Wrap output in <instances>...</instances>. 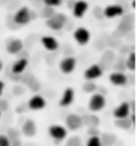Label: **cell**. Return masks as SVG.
<instances>
[{"label":"cell","instance_id":"6da1fadb","mask_svg":"<svg viewBox=\"0 0 137 146\" xmlns=\"http://www.w3.org/2000/svg\"><path fill=\"white\" fill-rule=\"evenodd\" d=\"M68 22L67 15L63 13H54L50 17L46 18V26L54 30V31H59L65 26V24Z\"/></svg>","mask_w":137,"mask_h":146},{"label":"cell","instance_id":"7a4b0ae2","mask_svg":"<svg viewBox=\"0 0 137 146\" xmlns=\"http://www.w3.org/2000/svg\"><path fill=\"white\" fill-rule=\"evenodd\" d=\"M32 21V12L28 7L19 8L13 15V22L18 26H25Z\"/></svg>","mask_w":137,"mask_h":146},{"label":"cell","instance_id":"3957f363","mask_svg":"<svg viewBox=\"0 0 137 146\" xmlns=\"http://www.w3.org/2000/svg\"><path fill=\"white\" fill-rule=\"evenodd\" d=\"M106 105V98L104 95H102L101 92H93L92 96L89 99V103H88V108L89 110L96 113V112H100L105 108Z\"/></svg>","mask_w":137,"mask_h":146},{"label":"cell","instance_id":"277c9868","mask_svg":"<svg viewBox=\"0 0 137 146\" xmlns=\"http://www.w3.org/2000/svg\"><path fill=\"white\" fill-rule=\"evenodd\" d=\"M48 134L55 141L61 142L68 135V129L61 125H50L48 127Z\"/></svg>","mask_w":137,"mask_h":146},{"label":"cell","instance_id":"5b68a950","mask_svg":"<svg viewBox=\"0 0 137 146\" xmlns=\"http://www.w3.org/2000/svg\"><path fill=\"white\" fill-rule=\"evenodd\" d=\"M73 38L75 42L78 43L79 45H86L89 43L91 39V33L85 27H78L76 28L73 32Z\"/></svg>","mask_w":137,"mask_h":146},{"label":"cell","instance_id":"8992f818","mask_svg":"<svg viewBox=\"0 0 137 146\" xmlns=\"http://www.w3.org/2000/svg\"><path fill=\"white\" fill-rule=\"evenodd\" d=\"M76 64H77V60H76L75 57H73V56H67V57H64L63 59L60 61V71L63 74H71L75 70V68H76Z\"/></svg>","mask_w":137,"mask_h":146},{"label":"cell","instance_id":"52a82bcc","mask_svg":"<svg viewBox=\"0 0 137 146\" xmlns=\"http://www.w3.org/2000/svg\"><path fill=\"white\" fill-rule=\"evenodd\" d=\"M132 113V110H131V105L130 102H121L120 104L114 110L113 115L116 119H121V118H126L130 116V114Z\"/></svg>","mask_w":137,"mask_h":146},{"label":"cell","instance_id":"ba28073f","mask_svg":"<svg viewBox=\"0 0 137 146\" xmlns=\"http://www.w3.org/2000/svg\"><path fill=\"white\" fill-rule=\"evenodd\" d=\"M103 75V69L100 64H91L90 67H88L85 72H84V78L87 81H94L96 78H101Z\"/></svg>","mask_w":137,"mask_h":146},{"label":"cell","instance_id":"9c48e42d","mask_svg":"<svg viewBox=\"0 0 137 146\" xmlns=\"http://www.w3.org/2000/svg\"><path fill=\"white\" fill-rule=\"evenodd\" d=\"M88 10H89V3L86 0H77L74 2L73 8H72V13H73L74 17L82 18L87 13Z\"/></svg>","mask_w":137,"mask_h":146},{"label":"cell","instance_id":"30bf717a","mask_svg":"<svg viewBox=\"0 0 137 146\" xmlns=\"http://www.w3.org/2000/svg\"><path fill=\"white\" fill-rule=\"evenodd\" d=\"M124 13V9L120 5H108L103 10V14L106 18H115L122 16Z\"/></svg>","mask_w":137,"mask_h":146},{"label":"cell","instance_id":"8fae6325","mask_svg":"<svg viewBox=\"0 0 137 146\" xmlns=\"http://www.w3.org/2000/svg\"><path fill=\"white\" fill-rule=\"evenodd\" d=\"M65 126L70 130H77L82 127V116L77 114H68L65 117Z\"/></svg>","mask_w":137,"mask_h":146},{"label":"cell","instance_id":"7c38bea8","mask_svg":"<svg viewBox=\"0 0 137 146\" xmlns=\"http://www.w3.org/2000/svg\"><path fill=\"white\" fill-rule=\"evenodd\" d=\"M74 98H75V91L72 87H68L65 88L62 94V97L59 101V105L62 108H68L74 102Z\"/></svg>","mask_w":137,"mask_h":146},{"label":"cell","instance_id":"4fadbf2b","mask_svg":"<svg viewBox=\"0 0 137 146\" xmlns=\"http://www.w3.org/2000/svg\"><path fill=\"white\" fill-rule=\"evenodd\" d=\"M46 106V100L40 95H34L28 101V108L31 111H40Z\"/></svg>","mask_w":137,"mask_h":146},{"label":"cell","instance_id":"5bb4252c","mask_svg":"<svg viewBox=\"0 0 137 146\" xmlns=\"http://www.w3.org/2000/svg\"><path fill=\"white\" fill-rule=\"evenodd\" d=\"M24 48V43L20 39H11L5 46V50L9 54L16 55L20 53Z\"/></svg>","mask_w":137,"mask_h":146},{"label":"cell","instance_id":"9a60e30c","mask_svg":"<svg viewBox=\"0 0 137 146\" xmlns=\"http://www.w3.org/2000/svg\"><path fill=\"white\" fill-rule=\"evenodd\" d=\"M41 44L45 50L49 52H55L59 48V42L51 36H44L41 38Z\"/></svg>","mask_w":137,"mask_h":146},{"label":"cell","instance_id":"2e32d148","mask_svg":"<svg viewBox=\"0 0 137 146\" xmlns=\"http://www.w3.org/2000/svg\"><path fill=\"white\" fill-rule=\"evenodd\" d=\"M28 59L25 58V57H22V58H18L15 62L13 64L12 68H11V71H12V74L14 75H20L25 72V70L27 69L28 67Z\"/></svg>","mask_w":137,"mask_h":146},{"label":"cell","instance_id":"e0dca14e","mask_svg":"<svg viewBox=\"0 0 137 146\" xmlns=\"http://www.w3.org/2000/svg\"><path fill=\"white\" fill-rule=\"evenodd\" d=\"M109 82L115 86H124L128 83V76L123 72H113L109 74Z\"/></svg>","mask_w":137,"mask_h":146},{"label":"cell","instance_id":"ac0fdd59","mask_svg":"<svg viewBox=\"0 0 137 146\" xmlns=\"http://www.w3.org/2000/svg\"><path fill=\"white\" fill-rule=\"evenodd\" d=\"M22 132L24 135H26L28 137H32L36 135L37 133V125L36 121L32 119H27L22 126Z\"/></svg>","mask_w":137,"mask_h":146},{"label":"cell","instance_id":"d6986e66","mask_svg":"<svg viewBox=\"0 0 137 146\" xmlns=\"http://www.w3.org/2000/svg\"><path fill=\"white\" fill-rule=\"evenodd\" d=\"M82 125H88L89 127H96L99 125V123H100L99 117L94 114L82 116Z\"/></svg>","mask_w":137,"mask_h":146},{"label":"cell","instance_id":"ffe728a7","mask_svg":"<svg viewBox=\"0 0 137 146\" xmlns=\"http://www.w3.org/2000/svg\"><path fill=\"white\" fill-rule=\"evenodd\" d=\"M101 137V143H102V146H113L116 142V137L114 134H108V133H105L103 134Z\"/></svg>","mask_w":137,"mask_h":146},{"label":"cell","instance_id":"44dd1931","mask_svg":"<svg viewBox=\"0 0 137 146\" xmlns=\"http://www.w3.org/2000/svg\"><path fill=\"white\" fill-rule=\"evenodd\" d=\"M125 67L126 69H128V71H135L136 64H135V53L134 52L130 53V55L128 56V58L125 60Z\"/></svg>","mask_w":137,"mask_h":146},{"label":"cell","instance_id":"7402d4cb","mask_svg":"<svg viewBox=\"0 0 137 146\" xmlns=\"http://www.w3.org/2000/svg\"><path fill=\"white\" fill-rule=\"evenodd\" d=\"M82 91L87 94H93L96 91V84L93 81H87L86 83L82 84Z\"/></svg>","mask_w":137,"mask_h":146},{"label":"cell","instance_id":"603a6c76","mask_svg":"<svg viewBox=\"0 0 137 146\" xmlns=\"http://www.w3.org/2000/svg\"><path fill=\"white\" fill-rule=\"evenodd\" d=\"M115 125H116V126H117L118 128H121V129H125V130L130 129V128H131V126H133L132 123H131V121H130L128 117H126V118L117 119V120H116V123H115Z\"/></svg>","mask_w":137,"mask_h":146},{"label":"cell","instance_id":"cb8c5ba5","mask_svg":"<svg viewBox=\"0 0 137 146\" xmlns=\"http://www.w3.org/2000/svg\"><path fill=\"white\" fill-rule=\"evenodd\" d=\"M86 146H102L100 135H91L88 139Z\"/></svg>","mask_w":137,"mask_h":146},{"label":"cell","instance_id":"d4e9b609","mask_svg":"<svg viewBox=\"0 0 137 146\" xmlns=\"http://www.w3.org/2000/svg\"><path fill=\"white\" fill-rule=\"evenodd\" d=\"M45 7H49V8H56L62 5V0H42Z\"/></svg>","mask_w":137,"mask_h":146},{"label":"cell","instance_id":"484cf974","mask_svg":"<svg viewBox=\"0 0 137 146\" xmlns=\"http://www.w3.org/2000/svg\"><path fill=\"white\" fill-rule=\"evenodd\" d=\"M65 146H82L80 139L78 137H71V139H68V141L67 142V145Z\"/></svg>","mask_w":137,"mask_h":146},{"label":"cell","instance_id":"4316f807","mask_svg":"<svg viewBox=\"0 0 137 146\" xmlns=\"http://www.w3.org/2000/svg\"><path fill=\"white\" fill-rule=\"evenodd\" d=\"M0 146H11V140L7 134L0 133Z\"/></svg>","mask_w":137,"mask_h":146},{"label":"cell","instance_id":"83f0119b","mask_svg":"<svg viewBox=\"0 0 137 146\" xmlns=\"http://www.w3.org/2000/svg\"><path fill=\"white\" fill-rule=\"evenodd\" d=\"M97 131H99V130L96 129V127H90L88 133L90 134V137H91V135H99V132H97Z\"/></svg>","mask_w":137,"mask_h":146},{"label":"cell","instance_id":"f1b7e54d","mask_svg":"<svg viewBox=\"0 0 137 146\" xmlns=\"http://www.w3.org/2000/svg\"><path fill=\"white\" fill-rule=\"evenodd\" d=\"M8 108H9V105H8V103H7L5 101L0 100V111H1V112H2V111H5V110H8Z\"/></svg>","mask_w":137,"mask_h":146},{"label":"cell","instance_id":"f546056e","mask_svg":"<svg viewBox=\"0 0 137 146\" xmlns=\"http://www.w3.org/2000/svg\"><path fill=\"white\" fill-rule=\"evenodd\" d=\"M5 84L3 81H0V97L2 96V94H3V91H5Z\"/></svg>","mask_w":137,"mask_h":146},{"label":"cell","instance_id":"4dcf8cb0","mask_svg":"<svg viewBox=\"0 0 137 146\" xmlns=\"http://www.w3.org/2000/svg\"><path fill=\"white\" fill-rule=\"evenodd\" d=\"M2 68H3V64H2V61H1V59H0V71L2 70Z\"/></svg>","mask_w":137,"mask_h":146},{"label":"cell","instance_id":"1f68e13d","mask_svg":"<svg viewBox=\"0 0 137 146\" xmlns=\"http://www.w3.org/2000/svg\"><path fill=\"white\" fill-rule=\"evenodd\" d=\"M132 8L133 9H135V0H133L132 1Z\"/></svg>","mask_w":137,"mask_h":146},{"label":"cell","instance_id":"d6a6232c","mask_svg":"<svg viewBox=\"0 0 137 146\" xmlns=\"http://www.w3.org/2000/svg\"><path fill=\"white\" fill-rule=\"evenodd\" d=\"M1 114H2V112H1V111H0V118H1Z\"/></svg>","mask_w":137,"mask_h":146}]
</instances>
